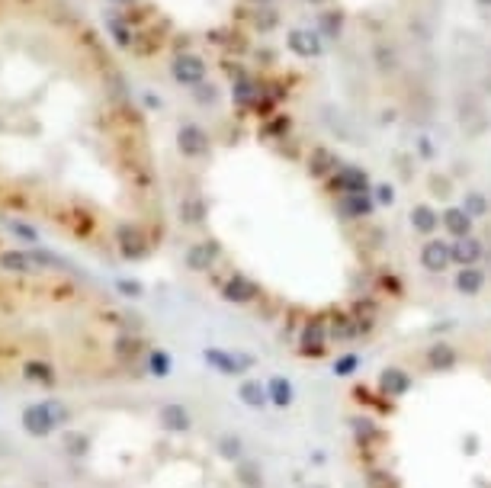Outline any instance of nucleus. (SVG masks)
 Wrapping results in <instances>:
<instances>
[{
    "label": "nucleus",
    "mask_w": 491,
    "mask_h": 488,
    "mask_svg": "<svg viewBox=\"0 0 491 488\" xmlns=\"http://www.w3.org/2000/svg\"><path fill=\"white\" fill-rule=\"evenodd\" d=\"M112 35H116V42H119V45H129V29H125V26L112 23Z\"/></svg>",
    "instance_id": "nucleus-25"
},
{
    "label": "nucleus",
    "mask_w": 491,
    "mask_h": 488,
    "mask_svg": "<svg viewBox=\"0 0 491 488\" xmlns=\"http://www.w3.org/2000/svg\"><path fill=\"white\" fill-rule=\"evenodd\" d=\"M161 424H164L167 431H187L190 427V412L187 408H180V405H167L164 412H161Z\"/></svg>",
    "instance_id": "nucleus-11"
},
{
    "label": "nucleus",
    "mask_w": 491,
    "mask_h": 488,
    "mask_svg": "<svg viewBox=\"0 0 491 488\" xmlns=\"http://www.w3.org/2000/svg\"><path fill=\"white\" fill-rule=\"evenodd\" d=\"M202 216H206V206L196 199H187L183 202V222H202Z\"/></svg>",
    "instance_id": "nucleus-20"
},
{
    "label": "nucleus",
    "mask_w": 491,
    "mask_h": 488,
    "mask_svg": "<svg viewBox=\"0 0 491 488\" xmlns=\"http://www.w3.org/2000/svg\"><path fill=\"white\" fill-rule=\"evenodd\" d=\"M23 427H26V434H33V437H49V434L55 431V424H52V418L45 414L42 405H29L26 412H23Z\"/></svg>",
    "instance_id": "nucleus-7"
},
{
    "label": "nucleus",
    "mask_w": 491,
    "mask_h": 488,
    "mask_svg": "<svg viewBox=\"0 0 491 488\" xmlns=\"http://www.w3.org/2000/svg\"><path fill=\"white\" fill-rule=\"evenodd\" d=\"M219 260V244L215 241H200L187 251V267L190 270H209Z\"/></svg>",
    "instance_id": "nucleus-8"
},
{
    "label": "nucleus",
    "mask_w": 491,
    "mask_h": 488,
    "mask_svg": "<svg viewBox=\"0 0 491 488\" xmlns=\"http://www.w3.org/2000/svg\"><path fill=\"white\" fill-rule=\"evenodd\" d=\"M254 293H257V286L248 277H231V279H225V286H221V296L229 302H248V299H254Z\"/></svg>",
    "instance_id": "nucleus-9"
},
{
    "label": "nucleus",
    "mask_w": 491,
    "mask_h": 488,
    "mask_svg": "<svg viewBox=\"0 0 491 488\" xmlns=\"http://www.w3.org/2000/svg\"><path fill=\"white\" fill-rule=\"evenodd\" d=\"M119 289H122V293H129V296H139L141 293V286H139V283H132V279H119Z\"/></svg>",
    "instance_id": "nucleus-26"
},
{
    "label": "nucleus",
    "mask_w": 491,
    "mask_h": 488,
    "mask_svg": "<svg viewBox=\"0 0 491 488\" xmlns=\"http://www.w3.org/2000/svg\"><path fill=\"white\" fill-rule=\"evenodd\" d=\"M49 264H58L55 257H45L39 251H4L0 254V267L10 273H39Z\"/></svg>",
    "instance_id": "nucleus-1"
},
{
    "label": "nucleus",
    "mask_w": 491,
    "mask_h": 488,
    "mask_svg": "<svg viewBox=\"0 0 491 488\" xmlns=\"http://www.w3.org/2000/svg\"><path fill=\"white\" fill-rule=\"evenodd\" d=\"M482 4H485V7H491V0H482Z\"/></svg>",
    "instance_id": "nucleus-29"
},
{
    "label": "nucleus",
    "mask_w": 491,
    "mask_h": 488,
    "mask_svg": "<svg viewBox=\"0 0 491 488\" xmlns=\"http://www.w3.org/2000/svg\"><path fill=\"white\" fill-rule=\"evenodd\" d=\"M177 148H180V154H187V158H202V154L209 151V135L202 132L200 126H183L180 132H177Z\"/></svg>",
    "instance_id": "nucleus-3"
},
{
    "label": "nucleus",
    "mask_w": 491,
    "mask_h": 488,
    "mask_svg": "<svg viewBox=\"0 0 491 488\" xmlns=\"http://www.w3.org/2000/svg\"><path fill=\"white\" fill-rule=\"evenodd\" d=\"M482 283H485V273L472 264L456 273V286H459V293H466V296H475L478 289H482Z\"/></svg>",
    "instance_id": "nucleus-10"
},
{
    "label": "nucleus",
    "mask_w": 491,
    "mask_h": 488,
    "mask_svg": "<svg viewBox=\"0 0 491 488\" xmlns=\"http://www.w3.org/2000/svg\"><path fill=\"white\" fill-rule=\"evenodd\" d=\"M308 4H325V0H308Z\"/></svg>",
    "instance_id": "nucleus-28"
},
{
    "label": "nucleus",
    "mask_w": 491,
    "mask_h": 488,
    "mask_svg": "<svg viewBox=\"0 0 491 488\" xmlns=\"http://www.w3.org/2000/svg\"><path fill=\"white\" fill-rule=\"evenodd\" d=\"M469 212L472 216H485L488 212V199L482 193H469Z\"/></svg>",
    "instance_id": "nucleus-22"
},
{
    "label": "nucleus",
    "mask_w": 491,
    "mask_h": 488,
    "mask_svg": "<svg viewBox=\"0 0 491 488\" xmlns=\"http://www.w3.org/2000/svg\"><path fill=\"white\" fill-rule=\"evenodd\" d=\"M250 4H270V0H250Z\"/></svg>",
    "instance_id": "nucleus-27"
},
{
    "label": "nucleus",
    "mask_w": 491,
    "mask_h": 488,
    "mask_svg": "<svg viewBox=\"0 0 491 488\" xmlns=\"http://www.w3.org/2000/svg\"><path fill=\"white\" fill-rule=\"evenodd\" d=\"M23 373H26V379H33V383H45V385H52V383H55V373H52V366H49V363L29 360L26 366H23Z\"/></svg>",
    "instance_id": "nucleus-15"
},
{
    "label": "nucleus",
    "mask_w": 491,
    "mask_h": 488,
    "mask_svg": "<svg viewBox=\"0 0 491 488\" xmlns=\"http://www.w3.org/2000/svg\"><path fill=\"white\" fill-rule=\"evenodd\" d=\"M171 74L177 84H187V87H200L206 81V62L200 55H177L171 62Z\"/></svg>",
    "instance_id": "nucleus-2"
},
{
    "label": "nucleus",
    "mask_w": 491,
    "mask_h": 488,
    "mask_svg": "<svg viewBox=\"0 0 491 488\" xmlns=\"http://www.w3.org/2000/svg\"><path fill=\"white\" fill-rule=\"evenodd\" d=\"M148 363H151V373H154V376H164L167 366H171L164 354H151V356H148Z\"/></svg>",
    "instance_id": "nucleus-24"
},
{
    "label": "nucleus",
    "mask_w": 491,
    "mask_h": 488,
    "mask_svg": "<svg viewBox=\"0 0 491 488\" xmlns=\"http://www.w3.org/2000/svg\"><path fill=\"white\" fill-rule=\"evenodd\" d=\"M446 228H450L456 238H466V235H469V228H472L469 212H463V209H450V212H446Z\"/></svg>",
    "instance_id": "nucleus-16"
},
{
    "label": "nucleus",
    "mask_w": 491,
    "mask_h": 488,
    "mask_svg": "<svg viewBox=\"0 0 491 488\" xmlns=\"http://www.w3.org/2000/svg\"><path fill=\"white\" fill-rule=\"evenodd\" d=\"M64 450L74 453V456H83V453H87V434L68 431V434H64Z\"/></svg>",
    "instance_id": "nucleus-19"
},
{
    "label": "nucleus",
    "mask_w": 491,
    "mask_h": 488,
    "mask_svg": "<svg viewBox=\"0 0 491 488\" xmlns=\"http://www.w3.org/2000/svg\"><path fill=\"white\" fill-rule=\"evenodd\" d=\"M42 408H45V414L52 418V424H55V427L68 424L71 412H68V405H64V402H58V398H49V402H42Z\"/></svg>",
    "instance_id": "nucleus-17"
},
{
    "label": "nucleus",
    "mask_w": 491,
    "mask_h": 488,
    "mask_svg": "<svg viewBox=\"0 0 491 488\" xmlns=\"http://www.w3.org/2000/svg\"><path fill=\"white\" fill-rule=\"evenodd\" d=\"M10 231H13V235H20V238H26L29 244L39 241V235H35V231L29 228V225H23V222H10Z\"/></svg>",
    "instance_id": "nucleus-23"
},
{
    "label": "nucleus",
    "mask_w": 491,
    "mask_h": 488,
    "mask_svg": "<svg viewBox=\"0 0 491 488\" xmlns=\"http://www.w3.org/2000/svg\"><path fill=\"white\" fill-rule=\"evenodd\" d=\"M373 62H376V68H379L382 74H388V71H395V64H398V55H395V49L388 42H376L373 45Z\"/></svg>",
    "instance_id": "nucleus-13"
},
{
    "label": "nucleus",
    "mask_w": 491,
    "mask_h": 488,
    "mask_svg": "<svg viewBox=\"0 0 491 488\" xmlns=\"http://www.w3.org/2000/svg\"><path fill=\"white\" fill-rule=\"evenodd\" d=\"M482 257V244L475 241V238H463L459 244H453V260H459V264L469 267L472 260Z\"/></svg>",
    "instance_id": "nucleus-12"
},
{
    "label": "nucleus",
    "mask_w": 491,
    "mask_h": 488,
    "mask_svg": "<svg viewBox=\"0 0 491 488\" xmlns=\"http://www.w3.org/2000/svg\"><path fill=\"white\" fill-rule=\"evenodd\" d=\"M411 219H415V228L417 231H434L437 228V212L430 209V206H417Z\"/></svg>",
    "instance_id": "nucleus-18"
},
{
    "label": "nucleus",
    "mask_w": 491,
    "mask_h": 488,
    "mask_svg": "<svg viewBox=\"0 0 491 488\" xmlns=\"http://www.w3.org/2000/svg\"><path fill=\"white\" fill-rule=\"evenodd\" d=\"M119 4H132V0H119Z\"/></svg>",
    "instance_id": "nucleus-30"
},
{
    "label": "nucleus",
    "mask_w": 491,
    "mask_h": 488,
    "mask_svg": "<svg viewBox=\"0 0 491 488\" xmlns=\"http://www.w3.org/2000/svg\"><path fill=\"white\" fill-rule=\"evenodd\" d=\"M318 26H321V39H337L340 29H344V16L337 10H328V13L318 16Z\"/></svg>",
    "instance_id": "nucleus-14"
},
{
    "label": "nucleus",
    "mask_w": 491,
    "mask_h": 488,
    "mask_svg": "<svg viewBox=\"0 0 491 488\" xmlns=\"http://www.w3.org/2000/svg\"><path fill=\"white\" fill-rule=\"evenodd\" d=\"M254 26L260 29V33H270V29H277L279 26V16H277V10H260V16H254Z\"/></svg>",
    "instance_id": "nucleus-21"
},
{
    "label": "nucleus",
    "mask_w": 491,
    "mask_h": 488,
    "mask_svg": "<svg viewBox=\"0 0 491 488\" xmlns=\"http://www.w3.org/2000/svg\"><path fill=\"white\" fill-rule=\"evenodd\" d=\"M450 260H453V248H450V244H443V241H427V244H424L421 264L427 267V270L440 273V270L450 267Z\"/></svg>",
    "instance_id": "nucleus-6"
},
{
    "label": "nucleus",
    "mask_w": 491,
    "mask_h": 488,
    "mask_svg": "<svg viewBox=\"0 0 491 488\" xmlns=\"http://www.w3.org/2000/svg\"><path fill=\"white\" fill-rule=\"evenodd\" d=\"M116 238H119V251H122L129 260H135V257L145 254L148 241H145V231H141V228H135V225H119Z\"/></svg>",
    "instance_id": "nucleus-5"
},
{
    "label": "nucleus",
    "mask_w": 491,
    "mask_h": 488,
    "mask_svg": "<svg viewBox=\"0 0 491 488\" xmlns=\"http://www.w3.org/2000/svg\"><path fill=\"white\" fill-rule=\"evenodd\" d=\"M289 49L296 52L299 58H318L321 55V35L311 33V29H292L289 33Z\"/></svg>",
    "instance_id": "nucleus-4"
}]
</instances>
